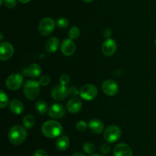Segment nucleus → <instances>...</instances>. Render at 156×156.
Listing matches in <instances>:
<instances>
[{
  "label": "nucleus",
  "instance_id": "obj_36",
  "mask_svg": "<svg viewBox=\"0 0 156 156\" xmlns=\"http://www.w3.org/2000/svg\"><path fill=\"white\" fill-rule=\"evenodd\" d=\"M18 1L21 3H27L31 1V0H18Z\"/></svg>",
  "mask_w": 156,
  "mask_h": 156
},
{
  "label": "nucleus",
  "instance_id": "obj_8",
  "mask_svg": "<svg viewBox=\"0 0 156 156\" xmlns=\"http://www.w3.org/2000/svg\"><path fill=\"white\" fill-rule=\"evenodd\" d=\"M51 96L55 101H57L65 100L69 96L68 88L65 85L59 84L53 88L51 91Z\"/></svg>",
  "mask_w": 156,
  "mask_h": 156
},
{
  "label": "nucleus",
  "instance_id": "obj_12",
  "mask_svg": "<svg viewBox=\"0 0 156 156\" xmlns=\"http://www.w3.org/2000/svg\"><path fill=\"white\" fill-rule=\"evenodd\" d=\"M48 115L52 118L59 119L64 117L66 114V109L59 104H53L48 110Z\"/></svg>",
  "mask_w": 156,
  "mask_h": 156
},
{
  "label": "nucleus",
  "instance_id": "obj_11",
  "mask_svg": "<svg viewBox=\"0 0 156 156\" xmlns=\"http://www.w3.org/2000/svg\"><path fill=\"white\" fill-rule=\"evenodd\" d=\"M117 43L114 40L108 38L102 44L101 51L104 55L107 56H111L117 51Z\"/></svg>",
  "mask_w": 156,
  "mask_h": 156
},
{
  "label": "nucleus",
  "instance_id": "obj_20",
  "mask_svg": "<svg viewBox=\"0 0 156 156\" xmlns=\"http://www.w3.org/2000/svg\"><path fill=\"white\" fill-rule=\"evenodd\" d=\"M27 73L30 77L36 79L38 78L41 74V68L38 64L33 63L27 69Z\"/></svg>",
  "mask_w": 156,
  "mask_h": 156
},
{
  "label": "nucleus",
  "instance_id": "obj_37",
  "mask_svg": "<svg viewBox=\"0 0 156 156\" xmlns=\"http://www.w3.org/2000/svg\"><path fill=\"white\" fill-rule=\"evenodd\" d=\"M93 1H94V0H84V2H87V3H90Z\"/></svg>",
  "mask_w": 156,
  "mask_h": 156
},
{
  "label": "nucleus",
  "instance_id": "obj_14",
  "mask_svg": "<svg viewBox=\"0 0 156 156\" xmlns=\"http://www.w3.org/2000/svg\"><path fill=\"white\" fill-rule=\"evenodd\" d=\"M114 156H133V150L130 146L125 143H119L114 148Z\"/></svg>",
  "mask_w": 156,
  "mask_h": 156
},
{
  "label": "nucleus",
  "instance_id": "obj_9",
  "mask_svg": "<svg viewBox=\"0 0 156 156\" xmlns=\"http://www.w3.org/2000/svg\"><path fill=\"white\" fill-rule=\"evenodd\" d=\"M102 90L108 96H114L119 91V86L115 81L108 79L102 83Z\"/></svg>",
  "mask_w": 156,
  "mask_h": 156
},
{
  "label": "nucleus",
  "instance_id": "obj_18",
  "mask_svg": "<svg viewBox=\"0 0 156 156\" xmlns=\"http://www.w3.org/2000/svg\"><path fill=\"white\" fill-rule=\"evenodd\" d=\"M9 108L12 113L18 115V114H21L24 111V105L20 101L15 99V100H12V101H10Z\"/></svg>",
  "mask_w": 156,
  "mask_h": 156
},
{
  "label": "nucleus",
  "instance_id": "obj_39",
  "mask_svg": "<svg viewBox=\"0 0 156 156\" xmlns=\"http://www.w3.org/2000/svg\"><path fill=\"white\" fill-rule=\"evenodd\" d=\"M3 2H4V0H0V5H2Z\"/></svg>",
  "mask_w": 156,
  "mask_h": 156
},
{
  "label": "nucleus",
  "instance_id": "obj_17",
  "mask_svg": "<svg viewBox=\"0 0 156 156\" xmlns=\"http://www.w3.org/2000/svg\"><path fill=\"white\" fill-rule=\"evenodd\" d=\"M59 46V41L55 37L49 38L45 44V49L48 53H54L58 50Z\"/></svg>",
  "mask_w": 156,
  "mask_h": 156
},
{
  "label": "nucleus",
  "instance_id": "obj_34",
  "mask_svg": "<svg viewBox=\"0 0 156 156\" xmlns=\"http://www.w3.org/2000/svg\"><path fill=\"white\" fill-rule=\"evenodd\" d=\"M111 34H112V31H111L110 29L107 28L104 30L103 34H104V37H106L107 39H108V38H110V37L111 36Z\"/></svg>",
  "mask_w": 156,
  "mask_h": 156
},
{
  "label": "nucleus",
  "instance_id": "obj_23",
  "mask_svg": "<svg viewBox=\"0 0 156 156\" xmlns=\"http://www.w3.org/2000/svg\"><path fill=\"white\" fill-rule=\"evenodd\" d=\"M83 150L85 153L88 154V155H92L95 151V146L91 142H87L84 144Z\"/></svg>",
  "mask_w": 156,
  "mask_h": 156
},
{
  "label": "nucleus",
  "instance_id": "obj_22",
  "mask_svg": "<svg viewBox=\"0 0 156 156\" xmlns=\"http://www.w3.org/2000/svg\"><path fill=\"white\" fill-rule=\"evenodd\" d=\"M35 124V119L30 114L26 115L25 117L23 118V125L26 129H31Z\"/></svg>",
  "mask_w": 156,
  "mask_h": 156
},
{
  "label": "nucleus",
  "instance_id": "obj_32",
  "mask_svg": "<svg viewBox=\"0 0 156 156\" xmlns=\"http://www.w3.org/2000/svg\"><path fill=\"white\" fill-rule=\"evenodd\" d=\"M68 91H69V96H71V97L76 96L79 92H80V91H79V89L75 86H72V87H69V88H68Z\"/></svg>",
  "mask_w": 156,
  "mask_h": 156
},
{
  "label": "nucleus",
  "instance_id": "obj_6",
  "mask_svg": "<svg viewBox=\"0 0 156 156\" xmlns=\"http://www.w3.org/2000/svg\"><path fill=\"white\" fill-rule=\"evenodd\" d=\"M23 77L18 73H13L7 78L5 82V85L9 90L16 91L19 89L23 84Z\"/></svg>",
  "mask_w": 156,
  "mask_h": 156
},
{
  "label": "nucleus",
  "instance_id": "obj_19",
  "mask_svg": "<svg viewBox=\"0 0 156 156\" xmlns=\"http://www.w3.org/2000/svg\"><path fill=\"white\" fill-rule=\"evenodd\" d=\"M69 139L66 136H62L56 141V147L59 151H65L69 146Z\"/></svg>",
  "mask_w": 156,
  "mask_h": 156
},
{
  "label": "nucleus",
  "instance_id": "obj_16",
  "mask_svg": "<svg viewBox=\"0 0 156 156\" xmlns=\"http://www.w3.org/2000/svg\"><path fill=\"white\" fill-rule=\"evenodd\" d=\"M88 128L94 133L99 134L103 132L105 124L100 119H92L88 123Z\"/></svg>",
  "mask_w": 156,
  "mask_h": 156
},
{
  "label": "nucleus",
  "instance_id": "obj_15",
  "mask_svg": "<svg viewBox=\"0 0 156 156\" xmlns=\"http://www.w3.org/2000/svg\"><path fill=\"white\" fill-rule=\"evenodd\" d=\"M82 108V101L79 98H73L70 99L66 105L67 111L73 114H76L81 111Z\"/></svg>",
  "mask_w": 156,
  "mask_h": 156
},
{
  "label": "nucleus",
  "instance_id": "obj_3",
  "mask_svg": "<svg viewBox=\"0 0 156 156\" xmlns=\"http://www.w3.org/2000/svg\"><path fill=\"white\" fill-rule=\"evenodd\" d=\"M24 94L28 100H34L40 94V83L34 80H28L24 86Z\"/></svg>",
  "mask_w": 156,
  "mask_h": 156
},
{
  "label": "nucleus",
  "instance_id": "obj_38",
  "mask_svg": "<svg viewBox=\"0 0 156 156\" xmlns=\"http://www.w3.org/2000/svg\"><path fill=\"white\" fill-rule=\"evenodd\" d=\"M91 156H101V155H98V154H92V155H91Z\"/></svg>",
  "mask_w": 156,
  "mask_h": 156
},
{
  "label": "nucleus",
  "instance_id": "obj_26",
  "mask_svg": "<svg viewBox=\"0 0 156 156\" xmlns=\"http://www.w3.org/2000/svg\"><path fill=\"white\" fill-rule=\"evenodd\" d=\"M56 24L59 28L65 29L69 26V20L66 18H60L56 21Z\"/></svg>",
  "mask_w": 156,
  "mask_h": 156
},
{
  "label": "nucleus",
  "instance_id": "obj_27",
  "mask_svg": "<svg viewBox=\"0 0 156 156\" xmlns=\"http://www.w3.org/2000/svg\"><path fill=\"white\" fill-rule=\"evenodd\" d=\"M50 82V76H47V75H44V76H41L39 79V83L41 85L43 86H46V85H48Z\"/></svg>",
  "mask_w": 156,
  "mask_h": 156
},
{
  "label": "nucleus",
  "instance_id": "obj_7",
  "mask_svg": "<svg viewBox=\"0 0 156 156\" xmlns=\"http://www.w3.org/2000/svg\"><path fill=\"white\" fill-rule=\"evenodd\" d=\"M98 93V91L97 88L94 85L87 84L81 88L79 94H80L81 97L85 100L91 101L94 100L97 97Z\"/></svg>",
  "mask_w": 156,
  "mask_h": 156
},
{
  "label": "nucleus",
  "instance_id": "obj_28",
  "mask_svg": "<svg viewBox=\"0 0 156 156\" xmlns=\"http://www.w3.org/2000/svg\"><path fill=\"white\" fill-rule=\"evenodd\" d=\"M70 82V78L68 75L63 74L59 77V83L62 85H65L66 86Z\"/></svg>",
  "mask_w": 156,
  "mask_h": 156
},
{
  "label": "nucleus",
  "instance_id": "obj_29",
  "mask_svg": "<svg viewBox=\"0 0 156 156\" xmlns=\"http://www.w3.org/2000/svg\"><path fill=\"white\" fill-rule=\"evenodd\" d=\"M88 126V124H87V123L85 121H83V120H81V121H79L77 123H76V128H77L78 130L79 131H85V129H87V127Z\"/></svg>",
  "mask_w": 156,
  "mask_h": 156
},
{
  "label": "nucleus",
  "instance_id": "obj_5",
  "mask_svg": "<svg viewBox=\"0 0 156 156\" xmlns=\"http://www.w3.org/2000/svg\"><path fill=\"white\" fill-rule=\"evenodd\" d=\"M55 27V22L52 18H44L40 21L38 25V30L43 36H48L53 31Z\"/></svg>",
  "mask_w": 156,
  "mask_h": 156
},
{
  "label": "nucleus",
  "instance_id": "obj_1",
  "mask_svg": "<svg viewBox=\"0 0 156 156\" xmlns=\"http://www.w3.org/2000/svg\"><path fill=\"white\" fill-rule=\"evenodd\" d=\"M41 131L47 138L54 139L61 135L62 133V126L56 120H48L42 125Z\"/></svg>",
  "mask_w": 156,
  "mask_h": 156
},
{
  "label": "nucleus",
  "instance_id": "obj_40",
  "mask_svg": "<svg viewBox=\"0 0 156 156\" xmlns=\"http://www.w3.org/2000/svg\"><path fill=\"white\" fill-rule=\"evenodd\" d=\"M155 45H156V39H155Z\"/></svg>",
  "mask_w": 156,
  "mask_h": 156
},
{
  "label": "nucleus",
  "instance_id": "obj_4",
  "mask_svg": "<svg viewBox=\"0 0 156 156\" xmlns=\"http://www.w3.org/2000/svg\"><path fill=\"white\" fill-rule=\"evenodd\" d=\"M121 136V130L116 125L108 126L104 132V139L109 143H114L118 141Z\"/></svg>",
  "mask_w": 156,
  "mask_h": 156
},
{
  "label": "nucleus",
  "instance_id": "obj_10",
  "mask_svg": "<svg viewBox=\"0 0 156 156\" xmlns=\"http://www.w3.org/2000/svg\"><path fill=\"white\" fill-rule=\"evenodd\" d=\"M14 54V47L9 42H2L0 44V59L6 61L10 59Z\"/></svg>",
  "mask_w": 156,
  "mask_h": 156
},
{
  "label": "nucleus",
  "instance_id": "obj_24",
  "mask_svg": "<svg viewBox=\"0 0 156 156\" xmlns=\"http://www.w3.org/2000/svg\"><path fill=\"white\" fill-rule=\"evenodd\" d=\"M9 98H8L7 94L4 92L2 89L1 90V93H0V108L2 109L5 107H6L9 104Z\"/></svg>",
  "mask_w": 156,
  "mask_h": 156
},
{
  "label": "nucleus",
  "instance_id": "obj_30",
  "mask_svg": "<svg viewBox=\"0 0 156 156\" xmlns=\"http://www.w3.org/2000/svg\"><path fill=\"white\" fill-rule=\"evenodd\" d=\"M110 150H111V147H110V146L108 143H104V144L101 146L100 152L102 154H104V155H107V154L109 153Z\"/></svg>",
  "mask_w": 156,
  "mask_h": 156
},
{
  "label": "nucleus",
  "instance_id": "obj_2",
  "mask_svg": "<svg viewBox=\"0 0 156 156\" xmlns=\"http://www.w3.org/2000/svg\"><path fill=\"white\" fill-rule=\"evenodd\" d=\"M27 134L25 127H23L20 125H15L12 126L9 131V141L15 146L22 144L27 139Z\"/></svg>",
  "mask_w": 156,
  "mask_h": 156
},
{
  "label": "nucleus",
  "instance_id": "obj_13",
  "mask_svg": "<svg viewBox=\"0 0 156 156\" xmlns=\"http://www.w3.org/2000/svg\"><path fill=\"white\" fill-rule=\"evenodd\" d=\"M60 48L62 54L69 56L76 51V44L72 39H65L61 44Z\"/></svg>",
  "mask_w": 156,
  "mask_h": 156
},
{
  "label": "nucleus",
  "instance_id": "obj_21",
  "mask_svg": "<svg viewBox=\"0 0 156 156\" xmlns=\"http://www.w3.org/2000/svg\"><path fill=\"white\" fill-rule=\"evenodd\" d=\"M35 108H36V111L42 115L48 112V106H47V103L43 100H39L38 101H37V103L35 104Z\"/></svg>",
  "mask_w": 156,
  "mask_h": 156
},
{
  "label": "nucleus",
  "instance_id": "obj_35",
  "mask_svg": "<svg viewBox=\"0 0 156 156\" xmlns=\"http://www.w3.org/2000/svg\"><path fill=\"white\" fill-rule=\"evenodd\" d=\"M72 156H85L84 155L83 153H82V152H76V153L73 154Z\"/></svg>",
  "mask_w": 156,
  "mask_h": 156
},
{
  "label": "nucleus",
  "instance_id": "obj_31",
  "mask_svg": "<svg viewBox=\"0 0 156 156\" xmlns=\"http://www.w3.org/2000/svg\"><path fill=\"white\" fill-rule=\"evenodd\" d=\"M4 5L8 9H13L16 6V0H4Z\"/></svg>",
  "mask_w": 156,
  "mask_h": 156
},
{
  "label": "nucleus",
  "instance_id": "obj_25",
  "mask_svg": "<svg viewBox=\"0 0 156 156\" xmlns=\"http://www.w3.org/2000/svg\"><path fill=\"white\" fill-rule=\"evenodd\" d=\"M69 36L70 39H77L80 36V30L77 27H73L69 30Z\"/></svg>",
  "mask_w": 156,
  "mask_h": 156
},
{
  "label": "nucleus",
  "instance_id": "obj_33",
  "mask_svg": "<svg viewBox=\"0 0 156 156\" xmlns=\"http://www.w3.org/2000/svg\"><path fill=\"white\" fill-rule=\"evenodd\" d=\"M33 156H49L48 154L47 153V152L43 149H37V151H35V152L34 153Z\"/></svg>",
  "mask_w": 156,
  "mask_h": 156
}]
</instances>
